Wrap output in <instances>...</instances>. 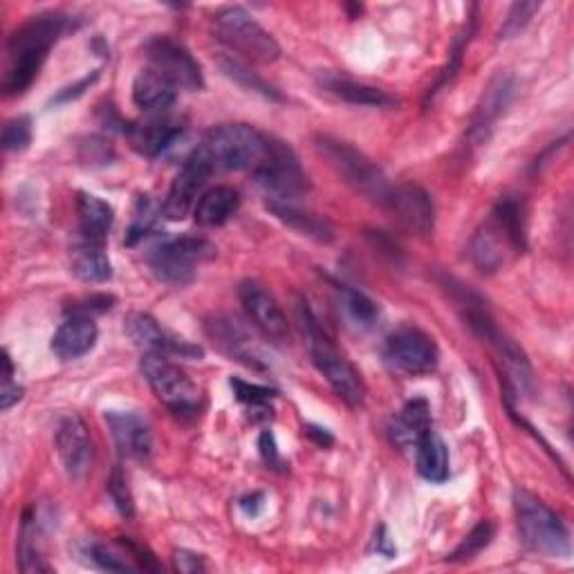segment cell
Masks as SVG:
<instances>
[{
    "label": "cell",
    "mask_w": 574,
    "mask_h": 574,
    "mask_svg": "<svg viewBox=\"0 0 574 574\" xmlns=\"http://www.w3.org/2000/svg\"><path fill=\"white\" fill-rule=\"evenodd\" d=\"M57 451L59 458L68 471L70 478L79 481L83 478L92 464V455H94V447L88 433V427L83 424V420L79 416H68L59 422L57 427Z\"/></svg>",
    "instance_id": "cell-19"
},
{
    "label": "cell",
    "mask_w": 574,
    "mask_h": 574,
    "mask_svg": "<svg viewBox=\"0 0 574 574\" xmlns=\"http://www.w3.org/2000/svg\"><path fill=\"white\" fill-rule=\"evenodd\" d=\"M106 424L124 458L146 460L151 455L153 433L144 418L131 411H106Z\"/></svg>",
    "instance_id": "cell-20"
},
{
    "label": "cell",
    "mask_w": 574,
    "mask_h": 574,
    "mask_svg": "<svg viewBox=\"0 0 574 574\" xmlns=\"http://www.w3.org/2000/svg\"><path fill=\"white\" fill-rule=\"evenodd\" d=\"M240 196L232 186H214L201 196L194 216L196 223L203 227H221L238 214Z\"/></svg>",
    "instance_id": "cell-28"
},
{
    "label": "cell",
    "mask_w": 574,
    "mask_h": 574,
    "mask_svg": "<svg viewBox=\"0 0 574 574\" xmlns=\"http://www.w3.org/2000/svg\"><path fill=\"white\" fill-rule=\"evenodd\" d=\"M76 216H79L81 238H88L94 243H106L109 232L115 221V212L106 201L81 191V194L76 196Z\"/></svg>",
    "instance_id": "cell-26"
},
{
    "label": "cell",
    "mask_w": 574,
    "mask_h": 574,
    "mask_svg": "<svg viewBox=\"0 0 574 574\" xmlns=\"http://www.w3.org/2000/svg\"><path fill=\"white\" fill-rule=\"evenodd\" d=\"M214 175L212 166L201 157V153L194 148L191 155L184 160L180 173L175 175L168 194L162 205V214L168 221H184L191 212L196 209L201 201V191L207 184V180Z\"/></svg>",
    "instance_id": "cell-12"
},
{
    "label": "cell",
    "mask_w": 574,
    "mask_h": 574,
    "mask_svg": "<svg viewBox=\"0 0 574 574\" xmlns=\"http://www.w3.org/2000/svg\"><path fill=\"white\" fill-rule=\"evenodd\" d=\"M144 52L151 61V68L157 70L160 74H164L177 88L201 90L205 85L198 61L191 57V52L182 43H177L168 37H155L146 43Z\"/></svg>",
    "instance_id": "cell-13"
},
{
    "label": "cell",
    "mask_w": 574,
    "mask_h": 574,
    "mask_svg": "<svg viewBox=\"0 0 574 574\" xmlns=\"http://www.w3.org/2000/svg\"><path fill=\"white\" fill-rule=\"evenodd\" d=\"M541 10V3H514L501 28V39H514Z\"/></svg>",
    "instance_id": "cell-37"
},
{
    "label": "cell",
    "mask_w": 574,
    "mask_h": 574,
    "mask_svg": "<svg viewBox=\"0 0 574 574\" xmlns=\"http://www.w3.org/2000/svg\"><path fill=\"white\" fill-rule=\"evenodd\" d=\"M98 76H100V72H92L90 76H85V79H81L79 83H74V85H70V88H63V92L59 94V98L54 100L57 104H63V102H70V100H76L79 94H83V90L85 88H90L94 81H98Z\"/></svg>",
    "instance_id": "cell-42"
},
{
    "label": "cell",
    "mask_w": 574,
    "mask_h": 574,
    "mask_svg": "<svg viewBox=\"0 0 574 574\" xmlns=\"http://www.w3.org/2000/svg\"><path fill=\"white\" fill-rule=\"evenodd\" d=\"M126 335L144 352L180 357V359H201L203 357L201 346H194V344H188V341L166 332L151 315H144V312H135L126 319Z\"/></svg>",
    "instance_id": "cell-16"
},
{
    "label": "cell",
    "mask_w": 574,
    "mask_h": 574,
    "mask_svg": "<svg viewBox=\"0 0 574 574\" xmlns=\"http://www.w3.org/2000/svg\"><path fill=\"white\" fill-rule=\"evenodd\" d=\"M312 440H317L321 447H328V444H332L335 440H332V435L326 431V429H319V427H308V431H306Z\"/></svg>",
    "instance_id": "cell-45"
},
{
    "label": "cell",
    "mask_w": 574,
    "mask_h": 574,
    "mask_svg": "<svg viewBox=\"0 0 574 574\" xmlns=\"http://www.w3.org/2000/svg\"><path fill=\"white\" fill-rule=\"evenodd\" d=\"M98 337H100V330H98V324L92 321V317L72 312L54 332L52 352L63 361L79 359L94 348Z\"/></svg>",
    "instance_id": "cell-21"
},
{
    "label": "cell",
    "mask_w": 574,
    "mask_h": 574,
    "mask_svg": "<svg viewBox=\"0 0 574 574\" xmlns=\"http://www.w3.org/2000/svg\"><path fill=\"white\" fill-rule=\"evenodd\" d=\"M263 494H252V496H245V499H240V510L245 512V514H249V516H256L258 514V510L263 508Z\"/></svg>",
    "instance_id": "cell-44"
},
{
    "label": "cell",
    "mask_w": 574,
    "mask_h": 574,
    "mask_svg": "<svg viewBox=\"0 0 574 574\" xmlns=\"http://www.w3.org/2000/svg\"><path fill=\"white\" fill-rule=\"evenodd\" d=\"M514 510L521 539L532 552L554 558L570 556L567 527L541 499L525 490H516Z\"/></svg>",
    "instance_id": "cell-6"
},
{
    "label": "cell",
    "mask_w": 574,
    "mask_h": 574,
    "mask_svg": "<svg viewBox=\"0 0 574 574\" xmlns=\"http://www.w3.org/2000/svg\"><path fill=\"white\" fill-rule=\"evenodd\" d=\"M375 550L379 552V554H385V556H396V545L391 543V539H389V534H387V530L385 527H379V536L375 539Z\"/></svg>",
    "instance_id": "cell-43"
},
{
    "label": "cell",
    "mask_w": 574,
    "mask_h": 574,
    "mask_svg": "<svg viewBox=\"0 0 574 574\" xmlns=\"http://www.w3.org/2000/svg\"><path fill=\"white\" fill-rule=\"evenodd\" d=\"M160 214H162V209H157V205L153 203L151 196H140L135 203V209H133L131 227L126 232V245L135 247L137 243H142L153 232Z\"/></svg>",
    "instance_id": "cell-33"
},
{
    "label": "cell",
    "mask_w": 574,
    "mask_h": 574,
    "mask_svg": "<svg viewBox=\"0 0 574 574\" xmlns=\"http://www.w3.org/2000/svg\"><path fill=\"white\" fill-rule=\"evenodd\" d=\"M254 180L267 191L271 201H290L308 188V175L301 168L297 153L280 140L269 137L265 160L252 171Z\"/></svg>",
    "instance_id": "cell-10"
},
{
    "label": "cell",
    "mask_w": 574,
    "mask_h": 574,
    "mask_svg": "<svg viewBox=\"0 0 574 574\" xmlns=\"http://www.w3.org/2000/svg\"><path fill=\"white\" fill-rule=\"evenodd\" d=\"M387 209L400 223L402 229L416 236H429L435 227V207L424 188L416 184L393 186Z\"/></svg>",
    "instance_id": "cell-17"
},
{
    "label": "cell",
    "mask_w": 574,
    "mask_h": 574,
    "mask_svg": "<svg viewBox=\"0 0 574 574\" xmlns=\"http://www.w3.org/2000/svg\"><path fill=\"white\" fill-rule=\"evenodd\" d=\"M267 209L271 212V216L276 221H280L283 225L299 232L301 236H308L317 243H332L335 240V229L324 216L306 212L290 201H269Z\"/></svg>",
    "instance_id": "cell-24"
},
{
    "label": "cell",
    "mask_w": 574,
    "mask_h": 574,
    "mask_svg": "<svg viewBox=\"0 0 574 574\" xmlns=\"http://www.w3.org/2000/svg\"><path fill=\"white\" fill-rule=\"evenodd\" d=\"M232 389L238 402L247 404L252 411L265 413L267 418H271V409H269V400L276 396V391L260 387V385H249V381L243 379H232Z\"/></svg>",
    "instance_id": "cell-35"
},
{
    "label": "cell",
    "mask_w": 574,
    "mask_h": 574,
    "mask_svg": "<svg viewBox=\"0 0 574 574\" xmlns=\"http://www.w3.org/2000/svg\"><path fill=\"white\" fill-rule=\"evenodd\" d=\"M258 447H260V455H263V462L274 469V471H285V460L280 458V451L276 447V440L269 431H263L260 433V440H258Z\"/></svg>",
    "instance_id": "cell-40"
},
{
    "label": "cell",
    "mask_w": 574,
    "mask_h": 574,
    "mask_svg": "<svg viewBox=\"0 0 574 574\" xmlns=\"http://www.w3.org/2000/svg\"><path fill=\"white\" fill-rule=\"evenodd\" d=\"M205 332H207L209 341L214 344V348L221 350L225 357H229L247 368H254V370H267L258 344L254 341L249 330L238 319H232L225 315L212 317L205 324Z\"/></svg>",
    "instance_id": "cell-15"
},
{
    "label": "cell",
    "mask_w": 574,
    "mask_h": 574,
    "mask_svg": "<svg viewBox=\"0 0 574 574\" xmlns=\"http://www.w3.org/2000/svg\"><path fill=\"white\" fill-rule=\"evenodd\" d=\"M214 32L236 57L254 63H274L280 59L278 41L249 17L243 8H225L214 17Z\"/></svg>",
    "instance_id": "cell-7"
},
{
    "label": "cell",
    "mask_w": 574,
    "mask_h": 574,
    "mask_svg": "<svg viewBox=\"0 0 574 574\" xmlns=\"http://www.w3.org/2000/svg\"><path fill=\"white\" fill-rule=\"evenodd\" d=\"M68 28V17L50 12L30 19L8 43V70L3 79L6 94H23L39 76L52 45Z\"/></svg>",
    "instance_id": "cell-1"
},
{
    "label": "cell",
    "mask_w": 574,
    "mask_h": 574,
    "mask_svg": "<svg viewBox=\"0 0 574 574\" xmlns=\"http://www.w3.org/2000/svg\"><path fill=\"white\" fill-rule=\"evenodd\" d=\"M70 267L72 274L83 283H106L113 276V265L104 249V243H94L81 236L72 245Z\"/></svg>",
    "instance_id": "cell-25"
},
{
    "label": "cell",
    "mask_w": 574,
    "mask_h": 574,
    "mask_svg": "<svg viewBox=\"0 0 574 574\" xmlns=\"http://www.w3.org/2000/svg\"><path fill=\"white\" fill-rule=\"evenodd\" d=\"M109 494H111L115 508L120 510V514L126 516V519H131L133 512H135V505H133V496H131V492H129L126 478H124V473H122L120 469H115L113 475H111V481H109Z\"/></svg>",
    "instance_id": "cell-38"
},
{
    "label": "cell",
    "mask_w": 574,
    "mask_h": 574,
    "mask_svg": "<svg viewBox=\"0 0 574 574\" xmlns=\"http://www.w3.org/2000/svg\"><path fill=\"white\" fill-rule=\"evenodd\" d=\"M32 144V120L28 115L14 117L3 129V148L10 153L28 151Z\"/></svg>",
    "instance_id": "cell-36"
},
{
    "label": "cell",
    "mask_w": 574,
    "mask_h": 574,
    "mask_svg": "<svg viewBox=\"0 0 574 574\" xmlns=\"http://www.w3.org/2000/svg\"><path fill=\"white\" fill-rule=\"evenodd\" d=\"M216 247L207 238L177 236L162 240L148 254V265L153 274L168 285H186L196 278L198 265L212 260Z\"/></svg>",
    "instance_id": "cell-9"
},
{
    "label": "cell",
    "mask_w": 574,
    "mask_h": 574,
    "mask_svg": "<svg viewBox=\"0 0 574 574\" xmlns=\"http://www.w3.org/2000/svg\"><path fill=\"white\" fill-rule=\"evenodd\" d=\"M385 361L402 375H427L435 370L440 350L433 337L418 328H400L385 344Z\"/></svg>",
    "instance_id": "cell-11"
},
{
    "label": "cell",
    "mask_w": 574,
    "mask_h": 574,
    "mask_svg": "<svg viewBox=\"0 0 574 574\" xmlns=\"http://www.w3.org/2000/svg\"><path fill=\"white\" fill-rule=\"evenodd\" d=\"M23 398V387L14 381V363L10 352L3 355V391H0V409L8 411Z\"/></svg>",
    "instance_id": "cell-39"
},
{
    "label": "cell",
    "mask_w": 574,
    "mask_h": 574,
    "mask_svg": "<svg viewBox=\"0 0 574 574\" xmlns=\"http://www.w3.org/2000/svg\"><path fill=\"white\" fill-rule=\"evenodd\" d=\"M429 429H433L429 402L427 400H413L402 409L400 418L393 422L391 438L398 447L409 449V447H416L420 435L427 433Z\"/></svg>",
    "instance_id": "cell-30"
},
{
    "label": "cell",
    "mask_w": 574,
    "mask_h": 574,
    "mask_svg": "<svg viewBox=\"0 0 574 574\" xmlns=\"http://www.w3.org/2000/svg\"><path fill=\"white\" fill-rule=\"evenodd\" d=\"M514 92H516V81L512 74H499L490 81L488 90L483 92V100L478 104L469 131H467V140L471 144H483L490 133L494 131L496 122L505 115V111L510 109L512 100H514Z\"/></svg>",
    "instance_id": "cell-18"
},
{
    "label": "cell",
    "mask_w": 574,
    "mask_h": 574,
    "mask_svg": "<svg viewBox=\"0 0 574 574\" xmlns=\"http://www.w3.org/2000/svg\"><path fill=\"white\" fill-rule=\"evenodd\" d=\"M492 539H494V525H492L490 521L478 523V525L464 536V541L451 552L449 561L460 563V561L473 558L475 554H481V552L492 543Z\"/></svg>",
    "instance_id": "cell-34"
},
{
    "label": "cell",
    "mask_w": 574,
    "mask_h": 574,
    "mask_svg": "<svg viewBox=\"0 0 574 574\" xmlns=\"http://www.w3.org/2000/svg\"><path fill=\"white\" fill-rule=\"evenodd\" d=\"M337 293H339V304H341L346 317L359 328H372V324L379 317L377 304L370 301L366 295L352 290V287H348V285H337Z\"/></svg>",
    "instance_id": "cell-32"
},
{
    "label": "cell",
    "mask_w": 574,
    "mask_h": 574,
    "mask_svg": "<svg viewBox=\"0 0 574 574\" xmlns=\"http://www.w3.org/2000/svg\"><path fill=\"white\" fill-rule=\"evenodd\" d=\"M416 464H418V473L429 483H444L449 481V449L444 444V440L429 429L427 433L420 435V440L416 442Z\"/></svg>",
    "instance_id": "cell-27"
},
{
    "label": "cell",
    "mask_w": 574,
    "mask_h": 574,
    "mask_svg": "<svg viewBox=\"0 0 574 574\" xmlns=\"http://www.w3.org/2000/svg\"><path fill=\"white\" fill-rule=\"evenodd\" d=\"M525 252V209L516 198H501L490 221L471 240V258L483 271H496L508 254Z\"/></svg>",
    "instance_id": "cell-2"
},
{
    "label": "cell",
    "mask_w": 574,
    "mask_h": 574,
    "mask_svg": "<svg viewBox=\"0 0 574 574\" xmlns=\"http://www.w3.org/2000/svg\"><path fill=\"white\" fill-rule=\"evenodd\" d=\"M299 319H301L304 332L308 335V346H310L312 363L326 377L330 389L350 409L363 407V402H366V385H363L361 375L357 372V368L335 348V344L324 332L321 324L317 321V317L312 315V310L306 304L299 306Z\"/></svg>",
    "instance_id": "cell-3"
},
{
    "label": "cell",
    "mask_w": 574,
    "mask_h": 574,
    "mask_svg": "<svg viewBox=\"0 0 574 574\" xmlns=\"http://www.w3.org/2000/svg\"><path fill=\"white\" fill-rule=\"evenodd\" d=\"M142 372L155 398L175 416L188 418L201 411V391L171 357L144 352Z\"/></svg>",
    "instance_id": "cell-8"
},
{
    "label": "cell",
    "mask_w": 574,
    "mask_h": 574,
    "mask_svg": "<svg viewBox=\"0 0 574 574\" xmlns=\"http://www.w3.org/2000/svg\"><path fill=\"white\" fill-rule=\"evenodd\" d=\"M133 144V148L146 157H157L166 148H171L180 137L182 129L171 122H151L140 126H129L124 131Z\"/></svg>",
    "instance_id": "cell-29"
},
{
    "label": "cell",
    "mask_w": 574,
    "mask_h": 574,
    "mask_svg": "<svg viewBox=\"0 0 574 574\" xmlns=\"http://www.w3.org/2000/svg\"><path fill=\"white\" fill-rule=\"evenodd\" d=\"M177 85L153 68L142 70L133 81V102L144 113L168 111L177 100Z\"/></svg>",
    "instance_id": "cell-23"
},
{
    "label": "cell",
    "mask_w": 574,
    "mask_h": 574,
    "mask_svg": "<svg viewBox=\"0 0 574 574\" xmlns=\"http://www.w3.org/2000/svg\"><path fill=\"white\" fill-rule=\"evenodd\" d=\"M269 137L247 124H223L212 129L196 146L214 173L254 171L267 155Z\"/></svg>",
    "instance_id": "cell-4"
},
{
    "label": "cell",
    "mask_w": 574,
    "mask_h": 574,
    "mask_svg": "<svg viewBox=\"0 0 574 574\" xmlns=\"http://www.w3.org/2000/svg\"><path fill=\"white\" fill-rule=\"evenodd\" d=\"M238 297H240V304H243L249 321L256 326V330H260V335L265 339H269L271 344H278V346L290 341V324H287V317L283 315L276 299L265 290L260 283H256V280L240 283Z\"/></svg>",
    "instance_id": "cell-14"
},
{
    "label": "cell",
    "mask_w": 574,
    "mask_h": 574,
    "mask_svg": "<svg viewBox=\"0 0 574 574\" xmlns=\"http://www.w3.org/2000/svg\"><path fill=\"white\" fill-rule=\"evenodd\" d=\"M175 567L180 572H203L205 570V561L201 554L194 552H186V550H177L175 552Z\"/></svg>",
    "instance_id": "cell-41"
},
{
    "label": "cell",
    "mask_w": 574,
    "mask_h": 574,
    "mask_svg": "<svg viewBox=\"0 0 574 574\" xmlns=\"http://www.w3.org/2000/svg\"><path fill=\"white\" fill-rule=\"evenodd\" d=\"M319 83L326 92L335 94L337 100L352 104V106H368V109H396L400 104L398 98H393L391 92L368 85V83H359L339 74H321Z\"/></svg>",
    "instance_id": "cell-22"
},
{
    "label": "cell",
    "mask_w": 574,
    "mask_h": 574,
    "mask_svg": "<svg viewBox=\"0 0 574 574\" xmlns=\"http://www.w3.org/2000/svg\"><path fill=\"white\" fill-rule=\"evenodd\" d=\"M317 153L328 162V166L348 184L352 186L357 194L363 198L387 207L391 198V182L389 177L381 173V168L368 160L361 151H357L352 144L330 137V135H319L315 140Z\"/></svg>",
    "instance_id": "cell-5"
},
{
    "label": "cell",
    "mask_w": 574,
    "mask_h": 574,
    "mask_svg": "<svg viewBox=\"0 0 574 574\" xmlns=\"http://www.w3.org/2000/svg\"><path fill=\"white\" fill-rule=\"evenodd\" d=\"M218 65H221L223 74L229 76L232 81H236L238 85H243V88H247V90H252V92H258V94H263V98H267V100L283 102L280 92H278L274 85H269L260 74H256V72L247 65V61L238 59L236 54H221V57H218Z\"/></svg>",
    "instance_id": "cell-31"
}]
</instances>
